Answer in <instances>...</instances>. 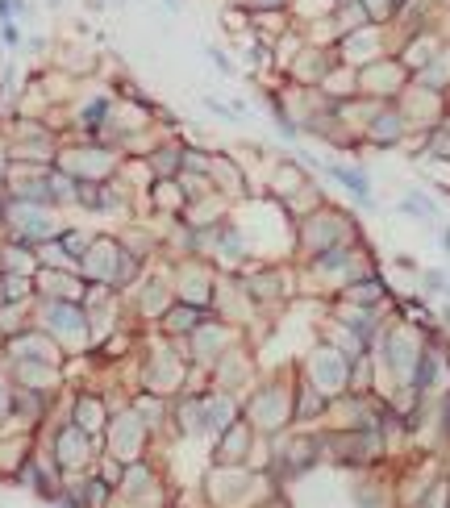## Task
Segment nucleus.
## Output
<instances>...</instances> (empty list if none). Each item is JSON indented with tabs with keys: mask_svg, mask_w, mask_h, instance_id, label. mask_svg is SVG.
<instances>
[{
	"mask_svg": "<svg viewBox=\"0 0 450 508\" xmlns=\"http://www.w3.org/2000/svg\"><path fill=\"white\" fill-rule=\"evenodd\" d=\"M163 5H167V9H179V0H163Z\"/></svg>",
	"mask_w": 450,
	"mask_h": 508,
	"instance_id": "nucleus-1",
	"label": "nucleus"
}]
</instances>
